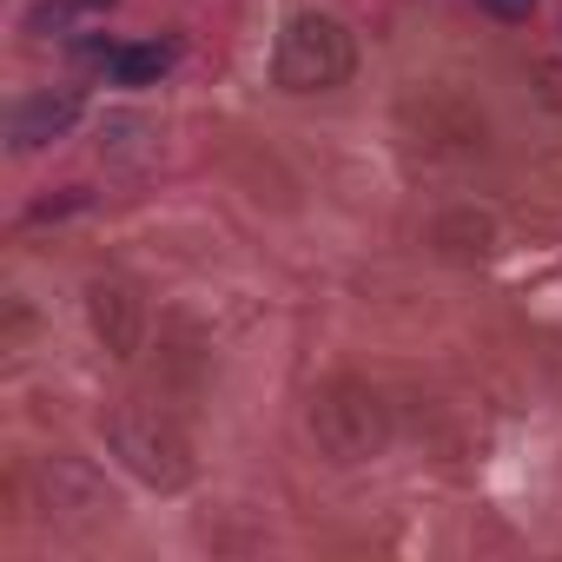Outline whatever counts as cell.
Masks as SVG:
<instances>
[{
	"instance_id": "cell-1",
	"label": "cell",
	"mask_w": 562,
	"mask_h": 562,
	"mask_svg": "<svg viewBox=\"0 0 562 562\" xmlns=\"http://www.w3.org/2000/svg\"><path fill=\"white\" fill-rule=\"evenodd\" d=\"M271 67H278V87H292V93H331V87L351 80L358 41L331 14H299V21H285V34H278Z\"/></svg>"
},
{
	"instance_id": "cell-2",
	"label": "cell",
	"mask_w": 562,
	"mask_h": 562,
	"mask_svg": "<svg viewBox=\"0 0 562 562\" xmlns=\"http://www.w3.org/2000/svg\"><path fill=\"white\" fill-rule=\"evenodd\" d=\"M106 437H113V450L146 476V483H186V443L172 437V424L159 417V411H139V404H126V411H113V424H106Z\"/></svg>"
},
{
	"instance_id": "cell-3",
	"label": "cell",
	"mask_w": 562,
	"mask_h": 562,
	"mask_svg": "<svg viewBox=\"0 0 562 562\" xmlns=\"http://www.w3.org/2000/svg\"><path fill=\"white\" fill-rule=\"evenodd\" d=\"M166 67H172V54H166L159 41H146V47H120V54H113V80H120V87H153Z\"/></svg>"
},
{
	"instance_id": "cell-4",
	"label": "cell",
	"mask_w": 562,
	"mask_h": 562,
	"mask_svg": "<svg viewBox=\"0 0 562 562\" xmlns=\"http://www.w3.org/2000/svg\"><path fill=\"white\" fill-rule=\"evenodd\" d=\"M60 126H74V100L60 93V100H34L21 120H14V139L21 146H41V139H54Z\"/></svg>"
},
{
	"instance_id": "cell-5",
	"label": "cell",
	"mask_w": 562,
	"mask_h": 562,
	"mask_svg": "<svg viewBox=\"0 0 562 562\" xmlns=\"http://www.w3.org/2000/svg\"><path fill=\"white\" fill-rule=\"evenodd\" d=\"M483 14H496V21H529L536 14V0H476Z\"/></svg>"
},
{
	"instance_id": "cell-6",
	"label": "cell",
	"mask_w": 562,
	"mask_h": 562,
	"mask_svg": "<svg viewBox=\"0 0 562 562\" xmlns=\"http://www.w3.org/2000/svg\"><path fill=\"white\" fill-rule=\"evenodd\" d=\"M87 8H113V0H87Z\"/></svg>"
}]
</instances>
